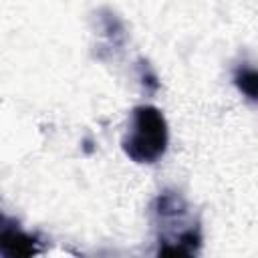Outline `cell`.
I'll return each mask as SVG.
<instances>
[{
    "label": "cell",
    "instance_id": "1",
    "mask_svg": "<svg viewBox=\"0 0 258 258\" xmlns=\"http://www.w3.org/2000/svg\"><path fill=\"white\" fill-rule=\"evenodd\" d=\"M169 131L163 113L153 105H139L131 113L129 131L121 147L135 163H155L167 151Z\"/></svg>",
    "mask_w": 258,
    "mask_h": 258
},
{
    "label": "cell",
    "instance_id": "2",
    "mask_svg": "<svg viewBox=\"0 0 258 258\" xmlns=\"http://www.w3.org/2000/svg\"><path fill=\"white\" fill-rule=\"evenodd\" d=\"M0 246H2V252L6 256H30V254H36L38 252L34 238H30L22 230L10 228V226H6L2 230V234H0Z\"/></svg>",
    "mask_w": 258,
    "mask_h": 258
},
{
    "label": "cell",
    "instance_id": "3",
    "mask_svg": "<svg viewBox=\"0 0 258 258\" xmlns=\"http://www.w3.org/2000/svg\"><path fill=\"white\" fill-rule=\"evenodd\" d=\"M234 85L248 101L258 103V69L240 64L234 71Z\"/></svg>",
    "mask_w": 258,
    "mask_h": 258
},
{
    "label": "cell",
    "instance_id": "4",
    "mask_svg": "<svg viewBox=\"0 0 258 258\" xmlns=\"http://www.w3.org/2000/svg\"><path fill=\"white\" fill-rule=\"evenodd\" d=\"M139 79H141V83L151 91V93H155L157 89H159V81H157V75L151 71V67L147 64V62H139Z\"/></svg>",
    "mask_w": 258,
    "mask_h": 258
}]
</instances>
